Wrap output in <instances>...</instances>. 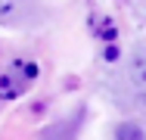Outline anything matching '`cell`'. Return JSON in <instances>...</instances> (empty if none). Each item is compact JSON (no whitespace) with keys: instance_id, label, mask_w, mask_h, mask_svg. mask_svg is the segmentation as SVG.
Here are the masks:
<instances>
[{"instance_id":"1","label":"cell","mask_w":146,"mask_h":140,"mask_svg":"<svg viewBox=\"0 0 146 140\" xmlns=\"http://www.w3.org/2000/svg\"><path fill=\"white\" fill-rule=\"evenodd\" d=\"M34 78H37V65H34V62H16V65L0 78V97H3V100L19 97Z\"/></svg>"},{"instance_id":"4","label":"cell","mask_w":146,"mask_h":140,"mask_svg":"<svg viewBox=\"0 0 146 140\" xmlns=\"http://www.w3.org/2000/svg\"><path fill=\"white\" fill-rule=\"evenodd\" d=\"M140 106H143V109H146V90H143V93H140Z\"/></svg>"},{"instance_id":"2","label":"cell","mask_w":146,"mask_h":140,"mask_svg":"<svg viewBox=\"0 0 146 140\" xmlns=\"http://www.w3.org/2000/svg\"><path fill=\"white\" fill-rule=\"evenodd\" d=\"M127 78L137 84L140 90H146V44H137L131 50V59H127Z\"/></svg>"},{"instance_id":"3","label":"cell","mask_w":146,"mask_h":140,"mask_svg":"<svg viewBox=\"0 0 146 140\" xmlns=\"http://www.w3.org/2000/svg\"><path fill=\"white\" fill-rule=\"evenodd\" d=\"M115 140H146V128L137 121H121L115 125Z\"/></svg>"}]
</instances>
